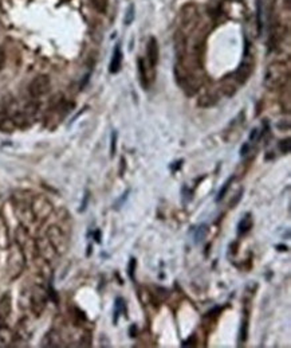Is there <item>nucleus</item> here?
Returning a JSON list of instances; mask_svg holds the SVG:
<instances>
[{
  "instance_id": "nucleus-12",
  "label": "nucleus",
  "mask_w": 291,
  "mask_h": 348,
  "mask_svg": "<svg viewBox=\"0 0 291 348\" xmlns=\"http://www.w3.org/2000/svg\"><path fill=\"white\" fill-rule=\"evenodd\" d=\"M125 312V300L122 297H117L114 301V315H113V323H118L120 316Z\"/></svg>"
},
{
  "instance_id": "nucleus-15",
  "label": "nucleus",
  "mask_w": 291,
  "mask_h": 348,
  "mask_svg": "<svg viewBox=\"0 0 291 348\" xmlns=\"http://www.w3.org/2000/svg\"><path fill=\"white\" fill-rule=\"evenodd\" d=\"M247 335H248V315L245 313L244 319L241 320L240 335H239V341H240V343H244L245 340H247Z\"/></svg>"
},
{
  "instance_id": "nucleus-1",
  "label": "nucleus",
  "mask_w": 291,
  "mask_h": 348,
  "mask_svg": "<svg viewBox=\"0 0 291 348\" xmlns=\"http://www.w3.org/2000/svg\"><path fill=\"white\" fill-rule=\"evenodd\" d=\"M288 67L283 62H274L267 67L264 76V86L270 90L283 88L288 81Z\"/></svg>"
},
{
  "instance_id": "nucleus-22",
  "label": "nucleus",
  "mask_w": 291,
  "mask_h": 348,
  "mask_svg": "<svg viewBox=\"0 0 291 348\" xmlns=\"http://www.w3.org/2000/svg\"><path fill=\"white\" fill-rule=\"evenodd\" d=\"M134 19V6L130 5L128 11H126V15H125V23L126 25H130Z\"/></svg>"
},
{
  "instance_id": "nucleus-2",
  "label": "nucleus",
  "mask_w": 291,
  "mask_h": 348,
  "mask_svg": "<svg viewBox=\"0 0 291 348\" xmlns=\"http://www.w3.org/2000/svg\"><path fill=\"white\" fill-rule=\"evenodd\" d=\"M199 23V7L195 3H187L180 10V30L184 34L191 33Z\"/></svg>"
},
{
  "instance_id": "nucleus-9",
  "label": "nucleus",
  "mask_w": 291,
  "mask_h": 348,
  "mask_svg": "<svg viewBox=\"0 0 291 348\" xmlns=\"http://www.w3.org/2000/svg\"><path fill=\"white\" fill-rule=\"evenodd\" d=\"M252 225H254V221H252V214H249V213H245L244 215H243V218L239 221V223H237V235L239 237H243V235H245L247 233H248L251 229H252Z\"/></svg>"
},
{
  "instance_id": "nucleus-25",
  "label": "nucleus",
  "mask_w": 291,
  "mask_h": 348,
  "mask_svg": "<svg viewBox=\"0 0 291 348\" xmlns=\"http://www.w3.org/2000/svg\"><path fill=\"white\" fill-rule=\"evenodd\" d=\"M5 61H6L5 50L0 47V70H2V69H3V66H5Z\"/></svg>"
},
{
  "instance_id": "nucleus-23",
  "label": "nucleus",
  "mask_w": 291,
  "mask_h": 348,
  "mask_svg": "<svg viewBox=\"0 0 291 348\" xmlns=\"http://www.w3.org/2000/svg\"><path fill=\"white\" fill-rule=\"evenodd\" d=\"M129 197V190L125 193V195H122V197L120 198V201H117V203H116V210H118L120 209V206H122V203H125V201H126V198Z\"/></svg>"
},
{
  "instance_id": "nucleus-5",
  "label": "nucleus",
  "mask_w": 291,
  "mask_h": 348,
  "mask_svg": "<svg viewBox=\"0 0 291 348\" xmlns=\"http://www.w3.org/2000/svg\"><path fill=\"white\" fill-rule=\"evenodd\" d=\"M252 67H254V65H252L251 61H244V62H241L240 66L237 67V70L235 72V74H233V80H235V82L239 85L244 84L245 81L249 78V76H251V73H252Z\"/></svg>"
},
{
  "instance_id": "nucleus-19",
  "label": "nucleus",
  "mask_w": 291,
  "mask_h": 348,
  "mask_svg": "<svg viewBox=\"0 0 291 348\" xmlns=\"http://www.w3.org/2000/svg\"><path fill=\"white\" fill-rule=\"evenodd\" d=\"M136 266H137V261H136V258H130L129 260V264H128V274H129V278L132 280V281H134L136 280V276H134V273H136Z\"/></svg>"
},
{
  "instance_id": "nucleus-18",
  "label": "nucleus",
  "mask_w": 291,
  "mask_h": 348,
  "mask_svg": "<svg viewBox=\"0 0 291 348\" xmlns=\"http://www.w3.org/2000/svg\"><path fill=\"white\" fill-rule=\"evenodd\" d=\"M92 2H93V6H94V9H96L98 13L101 14L106 13V10H108V6H109V0H92Z\"/></svg>"
},
{
  "instance_id": "nucleus-20",
  "label": "nucleus",
  "mask_w": 291,
  "mask_h": 348,
  "mask_svg": "<svg viewBox=\"0 0 291 348\" xmlns=\"http://www.w3.org/2000/svg\"><path fill=\"white\" fill-rule=\"evenodd\" d=\"M279 149L283 152V153H288L291 149V140L290 138H286V140H282L279 143Z\"/></svg>"
},
{
  "instance_id": "nucleus-13",
  "label": "nucleus",
  "mask_w": 291,
  "mask_h": 348,
  "mask_svg": "<svg viewBox=\"0 0 291 348\" xmlns=\"http://www.w3.org/2000/svg\"><path fill=\"white\" fill-rule=\"evenodd\" d=\"M49 237H50V241L53 242V245H54V246H59V248H62L63 246V237H62V234H61V231H59L58 229L51 227L50 231H49Z\"/></svg>"
},
{
  "instance_id": "nucleus-17",
  "label": "nucleus",
  "mask_w": 291,
  "mask_h": 348,
  "mask_svg": "<svg viewBox=\"0 0 291 348\" xmlns=\"http://www.w3.org/2000/svg\"><path fill=\"white\" fill-rule=\"evenodd\" d=\"M232 181H233V178H228V179L225 181V183H224V185H223V187H221V189L219 190V193H217L216 198H215V201L220 202V201H223V199H224L225 194H227V191H228L229 186H231Z\"/></svg>"
},
{
  "instance_id": "nucleus-8",
  "label": "nucleus",
  "mask_w": 291,
  "mask_h": 348,
  "mask_svg": "<svg viewBox=\"0 0 291 348\" xmlns=\"http://www.w3.org/2000/svg\"><path fill=\"white\" fill-rule=\"evenodd\" d=\"M11 313V297L10 294H5L0 298V327H6V320Z\"/></svg>"
},
{
  "instance_id": "nucleus-14",
  "label": "nucleus",
  "mask_w": 291,
  "mask_h": 348,
  "mask_svg": "<svg viewBox=\"0 0 291 348\" xmlns=\"http://www.w3.org/2000/svg\"><path fill=\"white\" fill-rule=\"evenodd\" d=\"M208 231H209V229H208L207 225H200V226L196 227L195 234H193V239H195V242L196 243L203 242L204 239L207 238Z\"/></svg>"
},
{
  "instance_id": "nucleus-7",
  "label": "nucleus",
  "mask_w": 291,
  "mask_h": 348,
  "mask_svg": "<svg viewBox=\"0 0 291 348\" xmlns=\"http://www.w3.org/2000/svg\"><path fill=\"white\" fill-rule=\"evenodd\" d=\"M122 51H121V45L117 43L114 50H113V57L112 61H110V66H109V72L112 74H117V73L121 70V66H122Z\"/></svg>"
},
{
  "instance_id": "nucleus-10",
  "label": "nucleus",
  "mask_w": 291,
  "mask_h": 348,
  "mask_svg": "<svg viewBox=\"0 0 291 348\" xmlns=\"http://www.w3.org/2000/svg\"><path fill=\"white\" fill-rule=\"evenodd\" d=\"M138 76H140V82H141L142 88L148 89V85L150 82V76L148 70H146L145 63H144V59H138Z\"/></svg>"
},
{
  "instance_id": "nucleus-24",
  "label": "nucleus",
  "mask_w": 291,
  "mask_h": 348,
  "mask_svg": "<svg viewBox=\"0 0 291 348\" xmlns=\"http://www.w3.org/2000/svg\"><path fill=\"white\" fill-rule=\"evenodd\" d=\"M248 152H249V144L248 143H244V144H243V145H241V148H240V156H241V157H245Z\"/></svg>"
},
{
  "instance_id": "nucleus-3",
  "label": "nucleus",
  "mask_w": 291,
  "mask_h": 348,
  "mask_svg": "<svg viewBox=\"0 0 291 348\" xmlns=\"http://www.w3.org/2000/svg\"><path fill=\"white\" fill-rule=\"evenodd\" d=\"M30 94L33 97L45 96L50 90V78L47 76L35 77L29 86Z\"/></svg>"
},
{
  "instance_id": "nucleus-4",
  "label": "nucleus",
  "mask_w": 291,
  "mask_h": 348,
  "mask_svg": "<svg viewBox=\"0 0 291 348\" xmlns=\"http://www.w3.org/2000/svg\"><path fill=\"white\" fill-rule=\"evenodd\" d=\"M146 58H148V65L152 70L157 66L158 62V43L157 39L154 37H150L148 39V45H146Z\"/></svg>"
},
{
  "instance_id": "nucleus-21",
  "label": "nucleus",
  "mask_w": 291,
  "mask_h": 348,
  "mask_svg": "<svg viewBox=\"0 0 291 348\" xmlns=\"http://www.w3.org/2000/svg\"><path fill=\"white\" fill-rule=\"evenodd\" d=\"M117 132L116 130H113L112 132V141H110V156H114L116 155V151H117Z\"/></svg>"
},
{
  "instance_id": "nucleus-16",
  "label": "nucleus",
  "mask_w": 291,
  "mask_h": 348,
  "mask_svg": "<svg viewBox=\"0 0 291 348\" xmlns=\"http://www.w3.org/2000/svg\"><path fill=\"white\" fill-rule=\"evenodd\" d=\"M215 102H216V98L212 94H203L199 98V101H197V104L200 106H203V108H208V106L213 105Z\"/></svg>"
},
{
  "instance_id": "nucleus-6",
  "label": "nucleus",
  "mask_w": 291,
  "mask_h": 348,
  "mask_svg": "<svg viewBox=\"0 0 291 348\" xmlns=\"http://www.w3.org/2000/svg\"><path fill=\"white\" fill-rule=\"evenodd\" d=\"M187 35L181 30H177L175 33V46L179 61L185 58V55H187Z\"/></svg>"
},
{
  "instance_id": "nucleus-11",
  "label": "nucleus",
  "mask_w": 291,
  "mask_h": 348,
  "mask_svg": "<svg viewBox=\"0 0 291 348\" xmlns=\"http://www.w3.org/2000/svg\"><path fill=\"white\" fill-rule=\"evenodd\" d=\"M10 245V237H9V229L5 221L0 218V249L9 248Z\"/></svg>"
}]
</instances>
